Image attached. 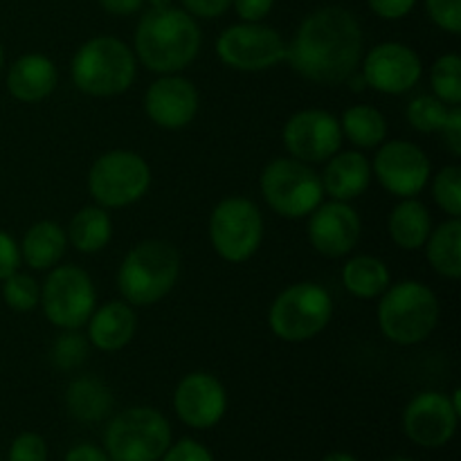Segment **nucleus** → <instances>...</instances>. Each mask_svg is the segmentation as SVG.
<instances>
[{
	"mask_svg": "<svg viewBox=\"0 0 461 461\" xmlns=\"http://www.w3.org/2000/svg\"><path fill=\"white\" fill-rule=\"evenodd\" d=\"M340 120L342 140H349L356 149H378L387 140V120L376 106L356 104L349 106Z\"/></svg>",
	"mask_w": 461,
	"mask_h": 461,
	"instance_id": "nucleus-29",
	"label": "nucleus"
},
{
	"mask_svg": "<svg viewBox=\"0 0 461 461\" xmlns=\"http://www.w3.org/2000/svg\"><path fill=\"white\" fill-rule=\"evenodd\" d=\"M104 444L111 461H158L171 446V426L158 410L129 408L108 423Z\"/></svg>",
	"mask_w": 461,
	"mask_h": 461,
	"instance_id": "nucleus-10",
	"label": "nucleus"
},
{
	"mask_svg": "<svg viewBox=\"0 0 461 461\" xmlns=\"http://www.w3.org/2000/svg\"><path fill=\"white\" fill-rule=\"evenodd\" d=\"M7 461H48V444L36 432H23L9 446Z\"/></svg>",
	"mask_w": 461,
	"mask_h": 461,
	"instance_id": "nucleus-36",
	"label": "nucleus"
},
{
	"mask_svg": "<svg viewBox=\"0 0 461 461\" xmlns=\"http://www.w3.org/2000/svg\"><path fill=\"white\" fill-rule=\"evenodd\" d=\"M432 216L428 207L414 198H401L387 216V232L401 250H421L432 232Z\"/></svg>",
	"mask_w": 461,
	"mask_h": 461,
	"instance_id": "nucleus-24",
	"label": "nucleus"
},
{
	"mask_svg": "<svg viewBox=\"0 0 461 461\" xmlns=\"http://www.w3.org/2000/svg\"><path fill=\"white\" fill-rule=\"evenodd\" d=\"M201 45L203 32L196 18L178 7L149 9L133 34L135 59L156 75L183 72L198 57Z\"/></svg>",
	"mask_w": 461,
	"mask_h": 461,
	"instance_id": "nucleus-2",
	"label": "nucleus"
},
{
	"mask_svg": "<svg viewBox=\"0 0 461 461\" xmlns=\"http://www.w3.org/2000/svg\"><path fill=\"white\" fill-rule=\"evenodd\" d=\"M216 57L237 72H266L286 61V41L264 23H237L216 39Z\"/></svg>",
	"mask_w": 461,
	"mask_h": 461,
	"instance_id": "nucleus-12",
	"label": "nucleus"
},
{
	"mask_svg": "<svg viewBox=\"0 0 461 461\" xmlns=\"http://www.w3.org/2000/svg\"><path fill=\"white\" fill-rule=\"evenodd\" d=\"M430 88L435 97L448 106L461 104V59L459 54H441L430 68Z\"/></svg>",
	"mask_w": 461,
	"mask_h": 461,
	"instance_id": "nucleus-31",
	"label": "nucleus"
},
{
	"mask_svg": "<svg viewBox=\"0 0 461 461\" xmlns=\"http://www.w3.org/2000/svg\"><path fill=\"white\" fill-rule=\"evenodd\" d=\"M360 75L367 88L381 95L410 93L423 77V61L417 50L399 41L378 43L360 59Z\"/></svg>",
	"mask_w": 461,
	"mask_h": 461,
	"instance_id": "nucleus-15",
	"label": "nucleus"
},
{
	"mask_svg": "<svg viewBox=\"0 0 461 461\" xmlns=\"http://www.w3.org/2000/svg\"><path fill=\"white\" fill-rule=\"evenodd\" d=\"M207 237L216 255L228 264H243L264 243V216L246 196H228L212 210Z\"/></svg>",
	"mask_w": 461,
	"mask_h": 461,
	"instance_id": "nucleus-9",
	"label": "nucleus"
},
{
	"mask_svg": "<svg viewBox=\"0 0 461 461\" xmlns=\"http://www.w3.org/2000/svg\"><path fill=\"white\" fill-rule=\"evenodd\" d=\"M309 243L318 255L327 259H340L354 252L363 234V221L351 203H320L309 216Z\"/></svg>",
	"mask_w": 461,
	"mask_h": 461,
	"instance_id": "nucleus-16",
	"label": "nucleus"
},
{
	"mask_svg": "<svg viewBox=\"0 0 461 461\" xmlns=\"http://www.w3.org/2000/svg\"><path fill=\"white\" fill-rule=\"evenodd\" d=\"M41 309L48 322L61 331L84 329L97 309V288L93 277L79 266H54L41 284Z\"/></svg>",
	"mask_w": 461,
	"mask_h": 461,
	"instance_id": "nucleus-11",
	"label": "nucleus"
},
{
	"mask_svg": "<svg viewBox=\"0 0 461 461\" xmlns=\"http://www.w3.org/2000/svg\"><path fill=\"white\" fill-rule=\"evenodd\" d=\"M66 237L68 246H72L81 255H97L113 239L111 214L99 205L81 207L68 223Z\"/></svg>",
	"mask_w": 461,
	"mask_h": 461,
	"instance_id": "nucleus-25",
	"label": "nucleus"
},
{
	"mask_svg": "<svg viewBox=\"0 0 461 461\" xmlns=\"http://www.w3.org/2000/svg\"><path fill=\"white\" fill-rule=\"evenodd\" d=\"M372 178L396 198H414L426 189L432 176V162L419 144L408 140H385L376 149Z\"/></svg>",
	"mask_w": 461,
	"mask_h": 461,
	"instance_id": "nucleus-13",
	"label": "nucleus"
},
{
	"mask_svg": "<svg viewBox=\"0 0 461 461\" xmlns=\"http://www.w3.org/2000/svg\"><path fill=\"white\" fill-rule=\"evenodd\" d=\"M432 198L448 214V219H461V169L457 165H446L430 176Z\"/></svg>",
	"mask_w": 461,
	"mask_h": 461,
	"instance_id": "nucleus-33",
	"label": "nucleus"
},
{
	"mask_svg": "<svg viewBox=\"0 0 461 461\" xmlns=\"http://www.w3.org/2000/svg\"><path fill=\"white\" fill-rule=\"evenodd\" d=\"M18 248H21V259L32 270H52L66 255V228L57 221H39L23 234Z\"/></svg>",
	"mask_w": 461,
	"mask_h": 461,
	"instance_id": "nucleus-23",
	"label": "nucleus"
},
{
	"mask_svg": "<svg viewBox=\"0 0 461 461\" xmlns=\"http://www.w3.org/2000/svg\"><path fill=\"white\" fill-rule=\"evenodd\" d=\"M0 284H3V302L16 313H30L41 304V284L32 275L16 270Z\"/></svg>",
	"mask_w": 461,
	"mask_h": 461,
	"instance_id": "nucleus-32",
	"label": "nucleus"
},
{
	"mask_svg": "<svg viewBox=\"0 0 461 461\" xmlns=\"http://www.w3.org/2000/svg\"><path fill=\"white\" fill-rule=\"evenodd\" d=\"M426 12L439 30L448 34L461 32V0H426Z\"/></svg>",
	"mask_w": 461,
	"mask_h": 461,
	"instance_id": "nucleus-35",
	"label": "nucleus"
},
{
	"mask_svg": "<svg viewBox=\"0 0 461 461\" xmlns=\"http://www.w3.org/2000/svg\"><path fill=\"white\" fill-rule=\"evenodd\" d=\"M367 5L383 21H401L412 12L417 0H367Z\"/></svg>",
	"mask_w": 461,
	"mask_h": 461,
	"instance_id": "nucleus-39",
	"label": "nucleus"
},
{
	"mask_svg": "<svg viewBox=\"0 0 461 461\" xmlns=\"http://www.w3.org/2000/svg\"><path fill=\"white\" fill-rule=\"evenodd\" d=\"M149 3L151 9H167V7H174V0H144Z\"/></svg>",
	"mask_w": 461,
	"mask_h": 461,
	"instance_id": "nucleus-45",
	"label": "nucleus"
},
{
	"mask_svg": "<svg viewBox=\"0 0 461 461\" xmlns=\"http://www.w3.org/2000/svg\"><path fill=\"white\" fill-rule=\"evenodd\" d=\"M59 86L57 63L39 52L18 57L7 70V90L16 102L39 104L48 99Z\"/></svg>",
	"mask_w": 461,
	"mask_h": 461,
	"instance_id": "nucleus-22",
	"label": "nucleus"
},
{
	"mask_svg": "<svg viewBox=\"0 0 461 461\" xmlns=\"http://www.w3.org/2000/svg\"><path fill=\"white\" fill-rule=\"evenodd\" d=\"M342 286L358 300H378L392 284V273L383 259L374 255H356L342 266Z\"/></svg>",
	"mask_w": 461,
	"mask_h": 461,
	"instance_id": "nucleus-26",
	"label": "nucleus"
},
{
	"mask_svg": "<svg viewBox=\"0 0 461 461\" xmlns=\"http://www.w3.org/2000/svg\"><path fill=\"white\" fill-rule=\"evenodd\" d=\"M441 138H444V144L448 147V151L453 156H461V108L450 106L448 117H446L444 126H441Z\"/></svg>",
	"mask_w": 461,
	"mask_h": 461,
	"instance_id": "nucleus-42",
	"label": "nucleus"
},
{
	"mask_svg": "<svg viewBox=\"0 0 461 461\" xmlns=\"http://www.w3.org/2000/svg\"><path fill=\"white\" fill-rule=\"evenodd\" d=\"M68 412L86 423L102 421L113 410L111 387L95 376H79L66 390Z\"/></svg>",
	"mask_w": 461,
	"mask_h": 461,
	"instance_id": "nucleus-27",
	"label": "nucleus"
},
{
	"mask_svg": "<svg viewBox=\"0 0 461 461\" xmlns=\"http://www.w3.org/2000/svg\"><path fill=\"white\" fill-rule=\"evenodd\" d=\"M160 459L162 461H214L210 450L194 439H180L178 444L169 446Z\"/></svg>",
	"mask_w": 461,
	"mask_h": 461,
	"instance_id": "nucleus-37",
	"label": "nucleus"
},
{
	"mask_svg": "<svg viewBox=\"0 0 461 461\" xmlns=\"http://www.w3.org/2000/svg\"><path fill=\"white\" fill-rule=\"evenodd\" d=\"M392 461H412V459H405V457H399V459H392Z\"/></svg>",
	"mask_w": 461,
	"mask_h": 461,
	"instance_id": "nucleus-48",
	"label": "nucleus"
},
{
	"mask_svg": "<svg viewBox=\"0 0 461 461\" xmlns=\"http://www.w3.org/2000/svg\"><path fill=\"white\" fill-rule=\"evenodd\" d=\"M111 16H131L144 7V0H97Z\"/></svg>",
	"mask_w": 461,
	"mask_h": 461,
	"instance_id": "nucleus-43",
	"label": "nucleus"
},
{
	"mask_svg": "<svg viewBox=\"0 0 461 461\" xmlns=\"http://www.w3.org/2000/svg\"><path fill=\"white\" fill-rule=\"evenodd\" d=\"M198 108H201V95L194 81H189L180 72L160 75L149 84L144 93V113L158 129H187L196 120Z\"/></svg>",
	"mask_w": 461,
	"mask_h": 461,
	"instance_id": "nucleus-17",
	"label": "nucleus"
},
{
	"mask_svg": "<svg viewBox=\"0 0 461 461\" xmlns=\"http://www.w3.org/2000/svg\"><path fill=\"white\" fill-rule=\"evenodd\" d=\"M331 318V293L315 282L291 284L275 297L268 309L270 331L288 345H302L318 338Z\"/></svg>",
	"mask_w": 461,
	"mask_h": 461,
	"instance_id": "nucleus-6",
	"label": "nucleus"
},
{
	"mask_svg": "<svg viewBox=\"0 0 461 461\" xmlns=\"http://www.w3.org/2000/svg\"><path fill=\"white\" fill-rule=\"evenodd\" d=\"M423 248L428 264L437 275L446 279L461 277V219H448L432 228Z\"/></svg>",
	"mask_w": 461,
	"mask_h": 461,
	"instance_id": "nucleus-28",
	"label": "nucleus"
},
{
	"mask_svg": "<svg viewBox=\"0 0 461 461\" xmlns=\"http://www.w3.org/2000/svg\"><path fill=\"white\" fill-rule=\"evenodd\" d=\"M88 351H90V342L84 333H79V329L75 331H63L61 336L54 340L52 345V363L57 365L59 369H75L79 365L86 363L88 358Z\"/></svg>",
	"mask_w": 461,
	"mask_h": 461,
	"instance_id": "nucleus-34",
	"label": "nucleus"
},
{
	"mask_svg": "<svg viewBox=\"0 0 461 461\" xmlns=\"http://www.w3.org/2000/svg\"><path fill=\"white\" fill-rule=\"evenodd\" d=\"M3 68H5V50L3 45H0V72H3Z\"/></svg>",
	"mask_w": 461,
	"mask_h": 461,
	"instance_id": "nucleus-47",
	"label": "nucleus"
},
{
	"mask_svg": "<svg viewBox=\"0 0 461 461\" xmlns=\"http://www.w3.org/2000/svg\"><path fill=\"white\" fill-rule=\"evenodd\" d=\"M151 167L140 153L113 149L102 153L88 169V192L95 205L122 210L144 198L151 187Z\"/></svg>",
	"mask_w": 461,
	"mask_h": 461,
	"instance_id": "nucleus-8",
	"label": "nucleus"
},
{
	"mask_svg": "<svg viewBox=\"0 0 461 461\" xmlns=\"http://www.w3.org/2000/svg\"><path fill=\"white\" fill-rule=\"evenodd\" d=\"M322 461H358V459L351 457L349 453H331V455H327Z\"/></svg>",
	"mask_w": 461,
	"mask_h": 461,
	"instance_id": "nucleus-46",
	"label": "nucleus"
},
{
	"mask_svg": "<svg viewBox=\"0 0 461 461\" xmlns=\"http://www.w3.org/2000/svg\"><path fill=\"white\" fill-rule=\"evenodd\" d=\"M441 306L435 291L419 279L387 286L378 297L376 320L383 338L392 345L414 347L426 342L439 324Z\"/></svg>",
	"mask_w": 461,
	"mask_h": 461,
	"instance_id": "nucleus-4",
	"label": "nucleus"
},
{
	"mask_svg": "<svg viewBox=\"0 0 461 461\" xmlns=\"http://www.w3.org/2000/svg\"><path fill=\"white\" fill-rule=\"evenodd\" d=\"M183 9L194 18H221L230 7L232 0H180Z\"/></svg>",
	"mask_w": 461,
	"mask_h": 461,
	"instance_id": "nucleus-40",
	"label": "nucleus"
},
{
	"mask_svg": "<svg viewBox=\"0 0 461 461\" xmlns=\"http://www.w3.org/2000/svg\"><path fill=\"white\" fill-rule=\"evenodd\" d=\"M365 34L360 21L345 7H320L304 18L286 43V61L311 84H347L360 68Z\"/></svg>",
	"mask_w": 461,
	"mask_h": 461,
	"instance_id": "nucleus-1",
	"label": "nucleus"
},
{
	"mask_svg": "<svg viewBox=\"0 0 461 461\" xmlns=\"http://www.w3.org/2000/svg\"><path fill=\"white\" fill-rule=\"evenodd\" d=\"M450 106L441 102L435 95H417L408 102L405 106V120L412 126L417 133L423 135H435L439 133L444 126L446 117H448Z\"/></svg>",
	"mask_w": 461,
	"mask_h": 461,
	"instance_id": "nucleus-30",
	"label": "nucleus"
},
{
	"mask_svg": "<svg viewBox=\"0 0 461 461\" xmlns=\"http://www.w3.org/2000/svg\"><path fill=\"white\" fill-rule=\"evenodd\" d=\"M320 180L324 196H331V201L351 203L363 196L372 185V162L363 151H338L324 162Z\"/></svg>",
	"mask_w": 461,
	"mask_h": 461,
	"instance_id": "nucleus-21",
	"label": "nucleus"
},
{
	"mask_svg": "<svg viewBox=\"0 0 461 461\" xmlns=\"http://www.w3.org/2000/svg\"><path fill=\"white\" fill-rule=\"evenodd\" d=\"M174 410L185 426L207 430L225 417L228 392L214 374L192 372L176 387Z\"/></svg>",
	"mask_w": 461,
	"mask_h": 461,
	"instance_id": "nucleus-19",
	"label": "nucleus"
},
{
	"mask_svg": "<svg viewBox=\"0 0 461 461\" xmlns=\"http://www.w3.org/2000/svg\"><path fill=\"white\" fill-rule=\"evenodd\" d=\"M288 156L306 165H324L342 147L340 120L324 108L293 113L282 129Z\"/></svg>",
	"mask_w": 461,
	"mask_h": 461,
	"instance_id": "nucleus-14",
	"label": "nucleus"
},
{
	"mask_svg": "<svg viewBox=\"0 0 461 461\" xmlns=\"http://www.w3.org/2000/svg\"><path fill=\"white\" fill-rule=\"evenodd\" d=\"M232 7L243 23H261L275 7V0H232Z\"/></svg>",
	"mask_w": 461,
	"mask_h": 461,
	"instance_id": "nucleus-41",
	"label": "nucleus"
},
{
	"mask_svg": "<svg viewBox=\"0 0 461 461\" xmlns=\"http://www.w3.org/2000/svg\"><path fill=\"white\" fill-rule=\"evenodd\" d=\"M259 189L266 205L288 221L306 219L324 201L320 174L295 158L270 160L259 176Z\"/></svg>",
	"mask_w": 461,
	"mask_h": 461,
	"instance_id": "nucleus-7",
	"label": "nucleus"
},
{
	"mask_svg": "<svg viewBox=\"0 0 461 461\" xmlns=\"http://www.w3.org/2000/svg\"><path fill=\"white\" fill-rule=\"evenodd\" d=\"M86 329L90 347L104 354H115L133 342L138 333V313L129 302L111 300L93 311Z\"/></svg>",
	"mask_w": 461,
	"mask_h": 461,
	"instance_id": "nucleus-20",
	"label": "nucleus"
},
{
	"mask_svg": "<svg viewBox=\"0 0 461 461\" xmlns=\"http://www.w3.org/2000/svg\"><path fill=\"white\" fill-rule=\"evenodd\" d=\"M66 461H111V459H108L106 450L97 448V446L79 444L66 455Z\"/></svg>",
	"mask_w": 461,
	"mask_h": 461,
	"instance_id": "nucleus-44",
	"label": "nucleus"
},
{
	"mask_svg": "<svg viewBox=\"0 0 461 461\" xmlns=\"http://www.w3.org/2000/svg\"><path fill=\"white\" fill-rule=\"evenodd\" d=\"M459 412L453 401L441 392H421L408 403L403 412V430L423 448H441L457 430Z\"/></svg>",
	"mask_w": 461,
	"mask_h": 461,
	"instance_id": "nucleus-18",
	"label": "nucleus"
},
{
	"mask_svg": "<svg viewBox=\"0 0 461 461\" xmlns=\"http://www.w3.org/2000/svg\"><path fill=\"white\" fill-rule=\"evenodd\" d=\"M21 248L18 241L9 232L0 230V282L21 268Z\"/></svg>",
	"mask_w": 461,
	"mask_h": 461,
	"instance_id": "nucleus-38",
	"label": "nucleus"
},
{
	"mask_svg": "<svg viewBox=\"0 0 461 461\" xmlns=\"http://www.w3.org/2000/svg\"><path fill=\"white\" fill-rule=\"evenodd\" d=\"M180 252L174 243L147 239L131 248L117 268V291L133 309H147L165 300L178 284Z\"/></svg>",
	"mask_w": 461,
	"mask_h": 461,
	"instance_id": "nucleus-3",
	"label": "nucleus"
},
{
	"mask_svg": "<svg viewBox=\"0 0 461 461\" xmlns=\"http://www.w3.org/2000/svg\"><path fill=\"white\" fill-rule=\"evenodd\" d=\"M70 77L75 88L88 97H117L135 84L138 59L124 41L115 36H95L75 52Z\"/></svg>",
	"mask_w": 461,
	"mask_h": 461,
	"instance_id": "nucleus-5",
	"label": "nucleus"
}]
</instances>
